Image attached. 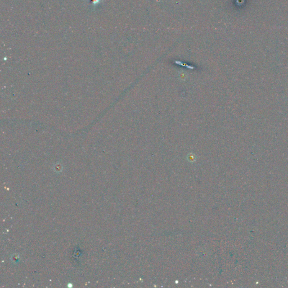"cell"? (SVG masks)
Masks as SVG:
<instances>
[{
  "mask_svg": "<svg viewBox=\"0 0 288 288\" xmlns=\"http://www.w3.org/2000/svg\"><path fill=\"white\" fill-rule=\"evenodd\" d=\"M91 3L94 5H95L96 4H97L100 1V0H90Z\"/></svg>",
  "mask_w": 288,
  "mask_h": 288,
  "instance_id": "1",
  "label": "cell"
}]
</instances>
